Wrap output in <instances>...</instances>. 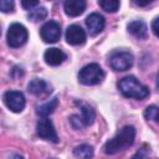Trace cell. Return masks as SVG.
<instances>
[{
  "label": "cell",
  "mask_w": 159,
  "mask_h": 159,
  "mask_svg": "<svg viewBox=\"0 0 159 159\" xmlns=\"http://www.w3.org/2000/svg\"><path fill=\"white\" fill-rule=\"evenodd\" d=\"M134 138H135V128L133 125H125L122 129H119V132L104 144L103 147L104 153L112 155L122 150H125L128 147H130L134 143Z\"/></svg>",
  "instance_id": "obj_1"
},
{
  "label": "cell",
  "mask_w": 159,
  "mask_h": 159,
  "mask_svg": "<svg viewBox=\"0 0 159 159\" xmlns=\"http://www.w3.org/2000/svg\"><path fill=\"white\" fill-rule=\"evenodd\" d=\"M118 89L127 98L134 99H144L149 96V89L147 86L142 84L134 76L123 77L118 82Z\"/></svg>",
  "instance_id": "obj_2"
},
{
  "label": "cell",
  "mask_w": 159,
  "mask_h": 159,
  "mask_svg": "<svg viewBox=\"0 0 159 159\" xmlns=\"http://www.w3.org/2000/svg\"><path fill=\"white\" fill-rule=\"evenodd\" d=\"M104 71L98 63H88L78 72V81L84 86H94L103 81Z\"/></svg>",
  "instance_id": "obj_3"
},
{
  "label": "cell",
  "mask_w": 159,
  "mask_h": 159,
  "mask_svg": "<svg viewBox=\"0 0 159 159\" xmlns=\"http://www.w3.org/2000/svg\"><path fill=\"white\" fill-rule=\"evenodd\" d=\"M29 39V32L26 27L19 22H14L9 26L7 34H6V40L7 45L12 48H17L22 46Z\"/></svg>",
  "instance_id": "obj_4"
},
{
  "label": "cell",
  "mask_w": 159,
  "mask_h": 159,
  "mask_svg": "<svg viewBox=\"0 0 159 159\" xmlns=\"http://www.w3.org/2000/svg\"><path fill=\"white\" fill-rule=\"evenodd\" d=\"M109 66L114 70V71H127L133 66V55L129 51H124V50H117L113 51L109 55Z\"/></svg>",
  "instance_id": "obj_5"
},
{
  "label": "cell",
  "mask_w": 159,
  "mask_h": 159,
  "mask_svg": "<svg viewBox=\"0 0 159 159\" xmlns=\"http://www.w3.org/2000/svg\"><path fill=\"white\" fill-rule=\"evenodd\" d=\"M76 104L80 106V109H81V116L80 114H73L71 116V123L72 125L78 129L83 125H89L93 123L94 120V111L86 103L83 102H76Z\"/></svg>",
  "instance_id": "obj_6"
},
{
  "label": "cell",
  "mask_w": 159,
  "mask_h": 159,
  "mask_svg": "<svg viewBox=\"0 0 159 159\" xmlns=\"http://www.w3.org/2000/svg\"><path fill=\"white\" fill-rule=\"evenodd\" d=\"M2 99H4L5 106L11 112H15V113H20L25 108V104H26L25 96L20 91H7L4 93Z\"/></svg>",
  "instance_id": "obj_7"
},
{
  "label": "cell",
  "mask_w": 159,
  "mask_h": 159,
  "mask_svg": "<svg viewBox=\"0 0 159 159\" xmlns=\"http://www.w3.org/2000/svg\"><path fill=\"white\" fill-rule=\"evenodd\" d=\"M40 36L47 43L57 42L61 37V26H60V24L53 21V20H50V21L45 22L42 25V27L40 29Z\"/></svg>",
  "instance_id": "obj_8"
},
{
  "label": "cell",
  "mask_w": 159,
  "mask_h": 159,
  "mask_svg": "<svg viewBox=\"0 0 159 159\" xmlns=\"http://www.w3.org/2000/svg\"><path fill=\"white\" fill-rule=\"evenodd\" d=\"M36 132L37 135L45 140H50L52 143H57L58 142V137L57 133L55 130V127L52 124V122L47 118V117H42L36 125Z\"/></svg>",
  "instance_id": "obj_9"
},
{
  "label": "cell",
  "mask_w": 159,
  "mask_h": 159,
  "mask_svg": "<svg viewBox=\"0 0 159 159\" xmlns=\"http://www.w3.org/2000/svg\"><path fill=\"white\" fill-rule=\"evenodd\" d=\"M66 41L70 45L77 46L82 45L86 41V32L80 25H71L66 30Z\"/></svg>",
  "instance_id": "obj_10"
},
{
  "label": "cell",
  "mask_w": 159,
  "mask_h": 159,
  "mask_svg": "<svg viewBox=\"0 0 159 159\" xmlns=\"http://www.w3.org/2000/svg\"><path fill=\"white\" fill-rule=\"evenodd\" d=\"M86 26L91 35H98L99 32L103 31V29L106 26V20L101 14L92 12L86 19Z\"/></svg>",
  "instance_id": "obj_11"
},
{
  "label": "cell",
  "mask_w": 159,
  "mask_h": 159,
  "mask_svg": "<svg viewBox=\"0 0 159 159\" xmlns=\"http://www.w3.org/2000/svg\"><path fill=\"white\" fill-rule=\"evenodd\" d=\"M86 6H87L86 0H65L63 2V10L66 15L70 17H76L83 14Z\"/></svg>",
  "instance_id": "obj_12"
},
{
  "label": "cell",
  "mask_w": 159,
  "mask_h": 159,
  "mask_svg": "<svg viewBox=\"0 0 159 159\" xmlns=\"http://www.w3.org/2000/svg\"><path fill=\"white\" fill-rule=\"evenodd\" d=\"M27 89L30 93H32L34 96L37 97H45L47 94L51 93V87L50 84L40 78H34L30 81V83L27 84Z\"/></svg>",
  "instance_id": "obj_13"
},
{
  "label": "cell",
  "mask_w": 159,
  "mask_h": 159,
  "mask_svg": "<svg viewBox=\"0 0 159 159\" xmlns=\"http://www.w3.org/2000/svg\"><path fill=\"white\" fill-rule=\"evenodd\" d=\"M43 58H45V62L47 65H50V66H58V65H61L66 60V55L60 48L51 47V48H47L45 51Z\"/></svg>",
  "instance_id": "obj_14"
},
{
  "label": "cell",
  "mask_w": 159,
  "mask_h": 159,
  "mask_svg": "<svg viewBox=\"0 0 159 159\" xmlns=\"http://www.w3.org/2000/svg\"><path fill=\"white\" fill-rule=\"evenodd\" d=\"M128 31L137 39H145L147 37V34H148V27L145 25V22L140 21V20H137V21H132L128 24L127 26Z\"/></svg>",
  "instance_id": "obj_15"
},
{
  "label": "cell",
  "mask_w": 159,
  "mask_h": 159,
  "mask_svg": "<svg viewBox=\"0 0 159 159\" xmlns=\"http://www.w3.org/2000/svg\"><path fill=\"white\" fill-rule=\"evenodd\" d=\"M57 104H58V99L56 97L52 98V99H48L47 102H45V103H42V104L36 107V113L40 117H47L48 114H51L56 109Z\"/></svg>",
  "instance_id": "obj_16"
},
{
  "label": "cell",
  "mask_w": 159,
  "mask_h": 159,
  "mask_svg": "<svg viewBox=\"0 0 159 159\" xmlns=\"http://www.w3.org/2000/svg\"><path fill=\"white\" fill-rule=\"evenodd\" d=\"M73 155L77 158H91L93 155V148L88 144H81L75 148Z\"/></svg>",
  "instance_id": "obj_17"
},
{
  "label": "cell",
  "mask_w": 159,
  "mask_h": 159,
  "mask_svg": "<svg viewBox=\"0 0 159 159\" xmlns=\"http://www.w3.org/2000/svg\"><path fill=\"white\" fill-rule=\"evenodd\" d=\"M98 4L107 12H116L119 7V0H98Z\"/></svg>",
  "instance_id": "obj_18"
},
{
  "label": "cell",
  "mask_w": 159,
  "mask_h": 159,
  "mask_svg": "<svg viewBox=\"0 0 159 159\" xmlns=\"http://www.w3.org/2000/svg\"><path fill=\"white\" fill-rule=\"evenodd\" d=\"M47 16V10L43 6H39L36 9H32L29 12V19H31L32 21H39V20H43Z\"/></svg>",
  "instance_id": "obj_19"
},
{
  "label": "cell",
  "mask_w": 159,
  "mask_h": 159,
  "mask_svg": "<svg viewBox=\"0 0 159 159\" xmlns=\"http://www.w3.org/2000/svg\"><path fill=\"white\" fill-rule=\"evenodd\" d=\"M144 117L145 119H150V120H154V122H158V107L157 106H148L144 111Z\"/></svg>",
  "instance_id": "obj_20"
},
{
  "label": "cell",
  "mask_w": 159,
  "mask_h": 159,
  "mask_svg": "<svg viewBox=\"0 0 159 159\" xmlns=\"http://www.w3.org/2000/svg\"><path fill=\"white\" fill-rule=\"evenodd\" d=\"M15 7L14 0H0V11L1 12H11Z\"/></svg>",
  "instance_id": "obj_21"
},
{
  "label": "cell",
  "mask_w": 159,
  "mask_h": 159,
  "mask_svg": "<svg viewBox=\"0 0 159 159\" xmlns=\"http://www.w3.org/2000/svg\"><path fill=\"white\" fill-rule=\"evenodd\" d=\"M39 0H21V5L26 10H31L34 6H36Z\"/></svg>",
  "instance_id": "obj_22"
},
{
  "label": "cell",
  "mask_w": 159,
  "mask_h": 159,
  "mask_svg": "<svg viewBox=\"0 0 159 159\" xmlns=\"http://www.w3.org/2000/svg\"><path fill=\"white\" fill-rule=\"evenodd\" d=\"M132 1H133V4H135L137 6L143 7V6H147V5L152 4L154 0H132Z\"/></svg>",
  "instance_id": "obj_23"
},
{
  "label": "cell",
  "mask_w": 159,
  "mask_h": 159,
  "mask_svg": "<svg viewBox=\"0 0 159 159\" xmlns=\"http://www.w3.org/2000/svg\"><path fill=\"white\" fill-rule=\"evenodd\" d=\"M157 24H158V17H155V19H154L153 25H152V27H153V32H154V35H155V36H158V26H157Z\"/></svg>",
  "instance_id": "obj_24"
}]
</instances>
